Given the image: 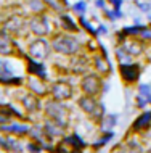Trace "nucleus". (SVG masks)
Masks as SVG:
<instances>
[{"instance_id":"nucleus-1","label":"nucleus","mask_w":151,"mask_h":153,"mask_svg":"<svg viewBox=\"0 0 151 153\" xmlns=\"http://www.w3.org/2000/svg\"><path fill=\"white\" fill-rule=\"evenodd\" d=\"M53 48L60 53L69 55V53H74V52L79 50V44H77L76 39H72V37H69V36H60L53 40Z\"/></svg>"},{"instance_id":"nucleus-2","label":"nucleus","mask_w":151,"mask_h":153,"mask_svg":"<svg viewBox=\"0 0 151 153\" xmlns=\"http://www.w3.org/2000/svg\"><path fill=\"white\" fill-rule=\"evenodd\" d=\"M47 114L50 116L55 123H58L60 126H66V108L63 105H60L58 102H48L47 103Z\"/></svg>"},{"instance_id":"nucleus-3","label":"nucleus","mask_w":151,"mask_h":153,"mask_svg":"<svg viewBox=\"0 0 151 153\" xmlns=\"http://www.w3.org/2000/svg\"><path fill=\"white\" fill-rule=\"evenodd\" d=\"M79 106L82 108L87 114H90V116L93 118H100V114L103 113V106L100 108V105L96 103L95 100H93V97H82L79 100Z\"/></svg>"},{"instance_id":"nucleus-4","label":"nucleus","mask_w":151,"mask_h":153,"mask_svg":"<svg viewBox=\"0 0 151 153\" xmlns=\"http://www.w3.org/2000/svg\"><path fill=\"white\" fill-rule=\"evenodd\" d=\"M29 52H31V55L34 56V58L43 60V58H45V56L48 55V44L45 42V40L39 39V40H35V42L31 44Z\"/></svg>"},{"instance_id":"nucleus-5","label":"nucleus","mask_w":151,"mask_h":153,"mask_svg":"<svg viewBox=\"0 0 151 153\" xmlns=\"http://www.w3.org/2000/svg\"><path fill=\"white\" fill-rule=\"evenodd\" d=\"M82 89H84V92L87 95H90V97H92V95H95V94H98L100 92V79L96 76H93V74L84 77Z\"/></svg>"},{"instance_id":"nucleus-6","label":"nucleus","mask_w":151,"mask_h":153,"mask_svg":"<svg viewBox=\"0 0 151 153\" xmlns=\"http://www.w3.org/2000/svg\"><path fill=\"white\" fill-rule=\"evenodd\" d=\"M52 94L56 100H66L72 95V89L69 87L66 82H56L52 87Z\"/></svg>"},{"instance_id":"nucleus-7","label":"nucleus","mask_w":151,"mask_h":153,"mask_svg":"<svg viewBox=\"0 0 151 153\" xmlns=\"http://www.w3.org/2000/svg\"><path fill=\"white\" fill-rule=\"evenodd\" d=\"M31 29L37 36H45L48 32V21L43 16H35L31 19Z\"/></svg>"},{"instance_id":"nucleus-8","label":"nucleus","mask_w":151,"mask_h":153,"mask_svg":"<svg viewBox=\"0 0 151 153\" xmlns=\"http://www.w3.org/2000/svg\"><path fill=\"white\" fill-rule=\"evenodd\" d=\"M138 66L137 65H122L121 66V74H122V77H124L125 81H129V82H133V81H137V77H138Z\"/></svg>"},{"instance_id":"nucleus-9","label":"nucleus","mask_w":151,"mask_h":153,"mask_svg":"<svg viewBox=\"0 0 151 153\" xmlns=\"http://www.w3.org/2000/svg\"><path fill=\"white\" fill-rule=\"evenodd\" d=\"M0 147H2L3 150H7V152H15V153L23 150L21 143H19L16 139H11V137H0Z\"/></svg>"},{"instance_id":"nucleus-10","label":"nucleus","mask_w":151,"mask_h":153,"mask_svg":"<svg viewBox=\"0 0 151 153\" xmlns=\"http://www.w3.org/2000/svg\"><path fill=\"white\" fill-rule=\"evenodd\" d=\"M63 134V126H60L55 121H48L45 124V135L47 137H58Z\"/></svg>"},{"instance_id":"nucleus-11","label":"nucleus","mask_w":151,"mask_h":153,"mask_svg":"<svg viewBox=\"0 0 151 153\" xmlns=\"http://www.w3.org/2000/svg\"><path fill=\"white\" fill-rule=\"evenodd\" d=\"M10 52H11V40L8 37L7 31H2L0 32V53L8 55Z\"/></svg>"},{"instance_id":"nucleus-12","label":"nucleus","mask_w":151,"mask_h":153,"mask_svg":"<svg viewBox=\"0 0 151 153\" xmlns=\"http://www.w3.org/2000/svg\"><path fill=\"white\" fill-rule=\"evenodd\" d=\"M21 102L29 111H35L39 108V100H37V97H34V95H23Z\"/></svg>"},{"instance_id":"nucleus-13","label":"nucleus","mask_w":151,"mask_h":153,"mask_svg":"<svg viewBox=\"0 0 151 153\" xmlns=\"http://www.w3.org/2000/svg\"><path fill=\"white\" fill-rule=\"evenodd\" d=\"M150 121H151V113L141 114V116L135 121V124H133V129H135V131L145 129V127H148V126H150Z\"/></svg>"},{"instance_id":"nucleus-14","label":"nucleus","mask_w":151,"mask_h":153,"mask_svg":"<svg viewBox=\"0 0 151 153\" xmlns=\"http://www.w3.org/2000/svg\"><path fill=\"white\" fill-rule=\"evenodd\" d=\"M29 71L32 73V74H37V76H40V77H45V71H43V66L42 65H39V63H35V61H32V60H29Z\"/></svg>"},{"instance_id":"nucleus-15","label":"nucleus","mask_w":151,"mask_h":153,"mask_svg":"<svg viewBox=\"0 0 151 153\" xmlns=\"http://www.w3.org/2000/svg\"><path fill=\"white\" fill-rule=\"evenodd\" d=\"M116 153H141V147L137 145V143H133V142H129L124 148H121V150L116 152Z\"/></svg>"},{"instance_id":"nucleus-16","label":"nucleus","mask_w":151,"mask_h":153,"mask_svg":"<svg viewBox=\"0 0 151 153\" xmlns=\"http://www.w3.org/2000/svg\"><path fill=\"white\" fill-rule=\"evenodd\" d=\"M64 142H66V143H72V145H74V148H77V150H82V148H84V142H82V139H80L79 135L68 137Z\"/></svg>"},{"instance_id":"nucleus-17","label":"nucleus","mask_w":151,"mask_h":153,"mask_svg":"<svg viewBox=\"0 0 151 153\" xmlns=\"http://www.w3.org/2000/svg\"><path fill=\"white\" fill-rule=\"evenodd\" d=\"M45 3H48V5L56 11H63L64 7H66V2H64V0H45Z\"/></svg>"},{"instance_id":"nucleus-18","label":"nucleus","mask_w":151,"mask_h":153,"mask_svg":"<svg viewBox=\"0 0 151 153\" xmlns=\"http://www.w3.org/2000/svg\"><path fill=\"white\" fill-rule=\"evenodd\" d=\"M29 84H31V89L34 90V92H37L39 95H42V94H45V92H47L45 85H42L39 81H35V79H31V82H29Z\"/></svg>"},{"instance_id":"nucleus-19","label":"nucleus","mask_w":151,"mask_h":153,"mask_svg":"<svg viewBox=\"0 0 151 153\" xmlns=\"http://www.w3.org/2000/svg\"><path fill=\"white\" fill-rule=\"evenodd\" d=\"M23 21L19 18H11L10 21L7 23V29H11V31H19V27H21Z\"/></svg>"},{"instance_id":"nucleus-20","label":"nucleus","mask_w":151,"mask_h":153,"mask_svg":"<svg viewBox=\"0 0 151 153\" xmlns=\"http://www.w3.org/2000/svg\"><path fill=\"white\" fill-rule=\"evenodd\" d=\"M85 69H87V61L84 58H79L74 61V71L76 73H84Z\"/></svg>"},{"instance_id":"nucleus-21","label":"nucleus","mask_w":151,"mask_h":153,"mask_svg":"<svg viewBox=\"0 0 151 153\" xmlns=\"http://www.w3.org/2000/svg\"><path fill=\"white\" fill-rule=\"evenodd\" d=\"M61 23H63L64 29H68V31H76V24L72 23V19L69 18V16H61Z\"/></svg>"},{"instance_id":"nucleus-22","label":"nucleus","mask_w":151,"mask_h":153,"mask_svg":"<svg viewBox=\"0 0 151 153\" xmlns=\"http://www.w3.org/2000/svg\"><path fill=\"white\" fill-rule=\"evenodd\" d=\"M0 131H10V132H27L26 126H16V124H11V126L7 127H0Z\"/></svg>"},{"instance_id":"nucleus-23","label":"nucleus","mask_w":151,"mask_h":153,"mask_svg":"<svg viewBox=\"0 0 151 153\" xmlns=\"http://www.w3.org/2000/svg\"><path fill=\"white\" fill-rule=\"evenodd\" d=\"M125 50L130 52L132 55H137V53L141 52V47L138 44H135V42H130V44H125Z\"/></svg>"},{"instance_id":"nucleus-24","label":"nucleus","mask_w":151,"mask_h":153,"mask_svg":"<svg viewBox=\"0 0 151 153\" xmlns=\"http://www.w3.org/2000/svg\"><path fill=\"white\" fill-rule=\"evenodd\" d=\"M114 124H116V116H114V114H109V116L105 119V123L101 124V127H103V129H111Z\"/></svg>"},{"instance_id":"nucleus-25","label":"nucleus","mask_w":151,"mask_h":153,"mask_svg":"<svg viewBox=\"0 0 151 153\" xmlns=\"http://www.w3.org/2000/svg\"><path fill=\"white\" fill-rule=\"evenodd\" d=\"M95 63H96V68H98L100 71H103V73H108L109 71V65L106 63L105 60H101L100 56H98V58H95Z\"/></svg>"},{"instance_id":"nucleus-26","label":"nucleus","mask_w":151,"mask_h":153,"mask_svg":"<svg viewBox=\"0 0 151 153\" xmlns=\"http://www.w3.org/2000/svg\"><path fill=\"white\" fill-rule=\"evenodd\" d=\"M117 56H119V60L122 61V65H125V63H129V53H127V55H125V53H124V50H117Z\"/></svg>"},{"instance_id":"nucleus-27","label":"nucleus","mask_w":151,"mask_h":153,"mask_svg":"<svg viewBox=\"0 0 151 153\" xmlns=\"http://www.w3.org/2000/svg\"><path fill=\"white\" fill-rule=\"evenodd\" d=\"M143 29V27H140V26H135V27H125L124 32L125 34H140V31Z\"/></svg>"},{"instance_id":"nucleus-28","label":"nucleus","mask_w":151,"mask_h":153,"mask_svg":"<svg viewBox=\"0 0 151 153\" xmlns=\"http://www.w3.org/2000/svg\"><path fill=\"white\" fill-rule=\"evenodd\" d=\"M31 8H32V10H34V11H42V3H40L39 2V0H37V2H35V0H32V2H31Z\"/></svg>"},{"instance_id":"nucleus-29","label":"nucleus","mask_w":151,"mask_h":153,"mask_svg":"<svg viewBox=\"0 0 151 153\" xmlns=\"http://www.w3.org/2000/svg\"><path fill=\"white\" fill-rule=\"evenodd\" d=\"M74 10H76V11H79V13H84V10H85V3H84V2L76 3V5H74Z\"/></svg>"},{"instance_id":"nucleus-30","label":"nucleus","mask_w":151,"mask_h":153,"mask_svg":"<svg viewBox=\"0 0 151 153\" xmlns=\"http://www.w3.org/2000/svg\"><path fill=\"white\" fill-rule=\"evenodd\" d=\"M80 23H82V24H84V27H85V29H87V31H90V32H92V34H95V31H93V27H92V26H90V24H88L87 21H85V19H84V18H82V19H80Z\"/></svg>"},{"instance_id":"nucleus-31","label":"nucleus","mask_w":151,"mask_h":153,"mask_svg":"<svg viewBox=\"0 0 151 153\" xmlns=\"http://www.w3.org/2000/svg\"><path fill=\"white\" fill-rule=\"evenodd\" d=\"M140 34H141L143 39H151V31H148V29H141Z\"/></svg>"},{"instance_id":"nucleus-32","label":"nucleus","mask_w":151,"mask_h":153,"mask_svg":"<svg viewBox=\"0 0 151 153\" xmlns=\"http://www.w3.org/2000/svg\"><path fill=\"white\" fill-rule=\"evenodd\" d=\"M140 92L143 95H150V85H140Z\"/></svg>"},{"instance_id":"nucleus-33","label":"nucleus","mask_w":151,"mask_h":153,"mask_svg":"<svg viewBox=\"0 0 151 153\" xmlns=\"http://www.w3.org/2000/svg\"><path fill=\"white\" fill-rule=\"evenodd\" d=\"M8 121H10V119H8V116H7V114L0 113V124H2V123H8Z\"/></svg>"},{"instance_id":"nucleus-34","label":"nucleus","mask_w":151,"mask_h":153,"mask_svg":"<svg viewBox=\"0 0 151 153\" xmlns=\"http://www.w3.org/2000/svg\"><path fill=\"white\" fill-rule=\"evenodd\" d=\"M29 148H31V152H32V153H37V152L40 150V148H39V145H32V143L29 145Z\"/></svg>"},{"instance_id":"nucleus-35","label":"nucleus","mask_w":151,"mask_h":153,"mask_svg":"<svg viewBox=\"0 0 151 153\" xmlns=\"http://www.w3.org/2000/svg\"><path fill=\"white\" fill-rule=\"evenodd\" d=\"M137 103H138L140 106H145V103H146V102H145V98H143V97H138V98H137Z\"/></svg>"},{"instance_id":"nucleus-36","label":"nucleus","mask_w":151,"mask_h":153,"mask_svg":"<svg viewBox=\"0 0 151 153\" xmlns=\"http://www.w3.org/2000/svg\"><path fill=\"white\" fill-rule=\"evenodd\" d=\"M96 5H98V7H101V8H103V7H105V2H103V0H98V2H96Z\"/></svg>"},{"instance_id":"nucleus-37","label":"nucleus","mask_w":151,"mask_h":153,"mask_svg":"<svg viewBox=\"0 0 151 153\" xmlns=\"http://www.w3.org/2000/svg\"><path fill=\"white\" fill-rule=\"evenodd\" d=\"M148 102H150V103H151V94H150V95H148Z\"/></svg>"},{"instance_id":"nucleus-38","label":"nucleus","mask_w":151,"mask_h":153,"mask_svg":"<svg viewBox=\"0 0 151 153\" xmlns=\"http://www.w3.org/2000/svg\"><path fill=\"white\" fill-rule=\"evenodd\" d=\"M60 153H66V152H64V150H63V152H60Z\"/></svg>"},{"instance_id":"nucleus-39","label":"nucleus","mask_w":151,"mask_h":153,"mask_svg":"<svg viewBox=\"0 0 151 153\" xmlns=\"http://www.w3.org/2000/svg\"><path fill=\"white\" fill-rule=\"evenodd\" d=\"M146 153H151V150H148V152H146Z\"/></svg>"},{"instance_id":"nucleus-40","label":"nucleus","mask_w":151,"mask_h":153,"mask_svg":"<svg viewBox=\"0 0 151 153\" xmlns=\"http://www.w3.org/2000/svg\"><path fill=\"white\" fill-rule=\"evenodd\" d=\"M74 153H79V152H74Z\"/></svg>"}]
</instances>
